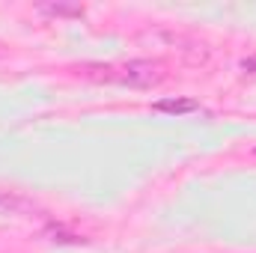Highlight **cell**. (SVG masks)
<instances>
[{"label": "cell", "mask_w": 256, "mask_h": 253, "mask_svg": "<svg viewBox=\"0 0 256 253\" xmlns=\"http://www.w3.org/2000/svg\"><path fill=\"white\" fill-rule=\"evenodd\" d=\"M110 78L122 80L128 86H155V84L164 80V66L152 63V60H131Z\"/></svg>", "instance_id": "6da1fadb"}, {"label": "cell", "mask_w": 256, "mask_h": 253, "mask_svg": "<svg viewBox=\"0 0 256 253\" xmlns=\"http://www.w3.org/2000/svg\"><path fill=\"white\" fill-rule=\"evenodd\" d=\"M155 110H164V114H191V110H196V102H191V98H164V102H155Z\"/></svg>", "instance_id": "7a4b0ae2"}, {"label": "cell", "mask_w": 256, "mask_h": 253, "mask_svg": "<svg viewBox=\"0 0 256 253\" xmlns=\"http://www.w3.org/2000/svg\"><path fill=\"white\" fill-rule=\"evenodd\" d=\"M45 15H84V6H66V3H48L39 6Z\"/></svg>", "instance_id": "3957f363"}, {"label": "cell", "mask_w": 256, "mask_h": 253, "mask_svg": "<svg viewBox=\"0 0 256 253\" xmlns=\"http://www.w3.org/2000/svg\"><path fill=\"white\" fill-rule=\"evenodd\" d=\"M18 208H27V202L12 194H0V212H18Z\"/></svg>", "instance_id": "277c9868"}]
</instances>
